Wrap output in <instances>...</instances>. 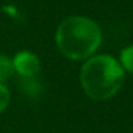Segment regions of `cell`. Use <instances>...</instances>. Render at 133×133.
<instances>
[{
	"label": "cell",
	"mask_w": 133,
	"mask_h": 133,
	"mask_svg": "<svg viewBox=\"0 0 133 133\" xmlns=\"http://www.w3.org/2000/svg\"><path fill=\"white\" fill-rule=\"evenodd\" d=\"M124 70L110 55L89 57L80 70V84L93 100H107L122 89Z\"/></svg>",
	"instance_id": "7a4b0ae2"
},
{
	"label": "cell",
	"mask_w": 133,
	"mask_h": 133,
	"mask_svg": "<svg viewBox=\"0 0 133 133\" xmlns=\"http://www.w3.org/2000/svg\"><path fill=\"white\" fill-rule=\"evenodd\" d=\"M10 102V93L4 84H0V113L7 107Z\"/></svg>",
	"instance_id": "8992f818"
},
{
	"label": "cell",
	"mask_w": 133,
	"mask_h": 133,
	"mask_svg": "<svg viewBox=\"0 0 133 133\" xmlns=\"http://www.w3.org/2000/svg\"><path fill=\"white\" fill-rule=\"evenodd\" d=\"M56 44L70 60L92 57L102 43V30L95 20L86 16H70L56 30Z\"/></svg>",
	"instance_id": "6da1fadb"
},
{
	"label": "cell",
	"mask_w": 133,
	"mask_h": 133,
	"mask_svg": "<svg viewBox=\"0 0 133 133\" xmlns=\"http://www.w3.org/2000/svg\"><path fill=\"white\" fill-rule=\"evenodd\" d=\"M13 70L17 72L22 77H35L40 72V60L32 52H19L12 60Z\"/></svg>",
	"instance_id": "3957f363"
},
{
	"label": "cell",
	"mask_w": 133,
	"mask_h": 133,
	"mask_svg": "<svg viewBox=\"0 0 133 133\" xmlns=\"http://www.w3.org/2000/svg\"><path fill=\"white\" fill-rule=\"evenodd\" d=\"M120 66L123 67V70L133 73V44L124 47L120 52Z\"/></svg>",
	"instance_id": "5b68a950"
},
{
	"label": "cell",
	"mask_w": 133,
	"mask_h": 133,
	"mask_svg": "<svg viewBox=\"0 0 133 133\" xmlns=\"http://www.w3.org/2000/svg\"><path fill=\"white\" fill-rule=\"evenodd\" d=\"M13 64L7 56L0 55V84H4V82L7 79H10V76L13 75Z\"/></svg>",
	"instance_id": "277c9868"
}]
</instances>
